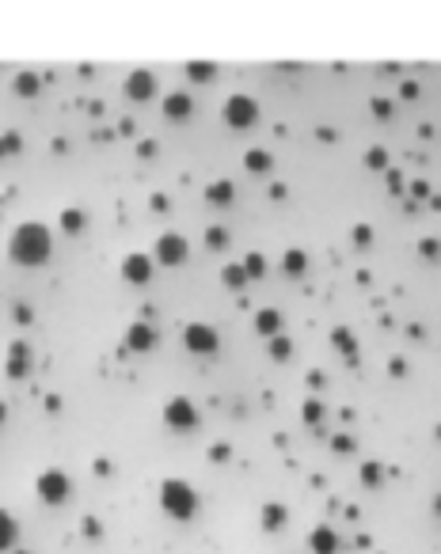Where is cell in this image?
<instances>
[{"label":"cell","instance_id":"6da1fadb","mask_svg":"<svg viewBox=\"0 0 441 554\" xmlns=\"http://www.w3.org/2000/svg\"><path fill=\"white\" fill-rule=\"evenodd\" d=\"M8 254H12L16 266H46L50 254H53V239L42 224L27 220V224L16 228L12 243H8Z\"/></svg>","mask_w":441,"mask_h":554},{"label":"cell","instance_id":"7a4b0ae2","mask_svg":"<svg viewBox=\"0 0 441 554\" xmlns=\"http://www.w3.org/2000/svg\"><path fill=\"white\" fill-rule=\"evenodd\" d=\"M160 509L175 520H191L198 513V494L191 490V482H179V479H168L160 486Z\"/></svg>","mask_w":441,"mask_h":554},{"label":"cell","instance_id":"3957f363","mask_svg":"<svg viewBox=\"0 0 441 554\" xmlns=\"http://www.w3.org/2000/svg\"><path fill=\"white\" fill-rule=\"evenodd\" d=\"M35 490H38V497L46 505H65V501H69V494H73V482H69V474H65V471H42L38 482H35Z\"/></svg>","mask_w":441,"mask_h":554},{"label":"cell","instance_id":"277c9868","mask_svg":"<svg viewBox=\"0 0 441 554\" xmlns=\"http://www.w3.org/2000/svg\"><path fill=\"white\" fill-rule=\"evenodd\" d=\"M225 121L233 129H251L259 121V103L251 95H233L225 103Z\"/></svg>","mask_w":441,"mask_h":554},{"label":"cell","instance_id":"5b68a950","mask_svg":"<svg viewBox=\"0 0 441 554\" xmlns=\"http://www.w3.org/2000/svg\"><path fill=\"white\" fill-rule=\"evenodd\" d=\"M164 422H168L171 429H179V433H191V429H198V410L191 398H171L168 406H164Z\"/></svg>","mask_w":441,"mask_h":554},{"label":"cell","instance_id":"8992f818","mask_svg":"<svg viewBox=\"0 0 441 554\" xmlns=\"http://www.w3.org/2000/svg\"><path fill=\"white\" fill-rule=\"evenodd\" d=\"M152 254L160 259V266H183L186 254H191V243L183 236H175V232H164L156 239V247H152Z\"/></svg>","mask_w":441,"mask_h":554},{"label":"cell","instance_id":"52a82bcc","mask_svg":"<svg viewBox=\"0 0 441 554\" xmlns=\"http://www.w3.org/2000/svg\"><path fill=\"white\" fill-rule=\"evenodd\" d=\"M183 342H186V349H191V353H198V357H209V353H217V346H220L217 330L206 327V323H191L183 330Z\"/></svg>","mask_w":441,"mask_h":554},{"label":"cell","instance_id":"ba28073f","mask_svg":"<svg viewBox=\"0 0 441 554\" xmlns=\"http://www.w3.org/2000/svg\"><path fill=\"white\" fill-rule=\"evenodd\" d=\"M126 95L134 99V103H149L152 95H156V80H152L149 69H137L126 76Z\"/></svg>","mask_w":441,"mask_h":554},{"label":"cell","instance_id":"9c48e42d","mask_svg":"<svg viewBox=\"0 0 441 554\" xmlns=\"http://www.w3.org/2000/svg\"><path fill=\"white\" fill-rule=\"evenodd\" d=\"M122 277H126L129 285H149V277H152L149 254H129V259L122 262Z\"/></svg>","mask_w":441,"mask_h":554},{"label":"cell","instance_id":"30bf717a","mask_svg":"<svg viewBox=\"0 0 441 554\" xmlns=\"http://www.w3.org/2000/svg\"><path fill=\"white\" fill-rule=\"evenodd\" d=\"M152 346H156V330H152L149 323H129V330H126V349L149 353Z\"/></svg>","mask_w":441,"mask_h":554},{"label":"cell","instance_id":"8fae6325","mask_svg":"<svg viewBox=\"0 0 441 554\" xmlns=\"http://www.w3.org/2000/svg\"><path fill=\"white\" fill-rule=\"evenodd\" d=\"M27 364H31V349H27V342H12V349H8V376L12 380H23L27 376Z\"/></svg>","mask_w":441,"mask_h":554},{"label":"cell","instance_id":"7c38bea8","mask_svg":"<svg viewBox=\"0 0 441 554\" xmlns=\"http://www.w3.org/2000/svg\"><path fill=\"white\" fill-rule=\"evenodd\" d=\"M191 110H194V99L186 95V92H171L168 99H164V114H168L171 121H183V118H191Z\"/></svg>","mask_w":441,"mask_h":554},{"label":"cell","instance_id":"4fadbf2b","mask_svg":"<svg viewBox=\"0 0 441 554\" xmlns=\"http://www.w3.org/2000/svg\"><path fill=\"white\" fill-rule=\"evenodd\" d=\"M308 547H312V554H335L339 550V536L327 524H319V528H312V536H308Z\"/></svg>","mask_w":441,"mask_h":554},{"label":"cell","instance_id":"5bb4252c","mask_svg":"<svg viewBox=\"0 0 441 554\" xmlns=\"http://www.w3.org/2000/svg\"><path fill=\"white\" fill-rule=\"evenodd\" d=\"M255 330H259L262 338L282 335V312H274V308H262V312L255 315Z\"/></svg>","mask_w":441,"mask_h":554},{"label":"cell","instance_id":"9a60e30c","mask_svg":"<svg viewBox=\"0 0 441 554\" xmlns=\"http://www.w3.org/2000/svg\"><path fill=\"white\" fill-rule=\"evenodd\" d=\"M233 194H236V186L228 183V179L206 186V202H209V205H233Z\"/></svg>","mask_w":441,"mask_h":554},{"label":"cell","instance_id":"2e32d148","mask_svg":"<svg viewBox=\"0 0 441 554\" xmlns=\"http://www.w3.org/2000/svg\"><path fill=\"white\" fill-rule=\"evenodd\" d=\"M304 270H308V254H304V251L293 247V251L282 254V273H285V277H301Z\"/></svg>","mask_w":441,"mask_h":554},{"label":"cell","instance_id":"e0dca14e","mask_svg":"<svg viewBox=\"0 0 441 554\" xmlns=\"http://www.w3.org/2000/svg\"><path fill=\"white\" fill-rule=\"evenodd\" d=\"M16 539H19L16 516H8L4 509H0V554H4V550H12V547H16Z\"/></svg>","mask_w":441,"mask_h":554},{"label":"cell","instance_id":"ac0fdd59","mask_svg":"<svg viewBox=\"0 0 441 554\" xmlns=\"http://www.w3.org/2000/svg\"><path fill=\"white\" fill-rule=\"evenodd\" d=\"M262 528H267V531H278V528H285V509H282L278 501H270L267 509H262Z\"/></svg>","mask_w":441,"mask_h":554},{"label":"cell","instance_id":"d6986e66","mask_svg":"<svg viewBox=\"0 0 441 554\" xmlns=\"http://www.w3.org/2000/svg\"><path fill=\"white\" fill-rule=\"evenodd\" d=\"M270 152H262V148H251L248 156H244V168L248 171H255V175H262V171H270Z\"/></svg>","mask_w":441,"mask_h":554},{"label":"cell","instance_id":"ffe728a7","mask_svg":"<svg viewBox=\"0 0 441 554\" xmlns=\"http://www.w3.org/2000/svg\"><path fill=\"white\" fill-rule=\"evenodd\" d=\"M220 281L228 285L233 293H240L248 285V273H244V266H225V273H220Z\"/></svg>","mask_w":441,"mask_h":554},{"label":"cell","instance_id":"44dd1931","mask_svg":"<svg viewBox=\"0 0 441 554\" xmlns=\"http://www.w3.org/2000/svg\"><path fill=\"white\" fill-rule=\"evenodd\" d=\"M331 346H335L339 353H346V357H354V335H350V330H343V327H339V330H331Z\"/></svg>","mask_w":441,"mask_h":554},{"label":"cell","instance_id":"7402d4cb","mask_svg":"<svg viewBox=\"0 0 441 554\" xmlns=\"http://www.w3.org/2000/svg\"><path fill=\"white\" fill-rule=\"evenodd\" d=\"M244 273H248V281H259V277L267 273V259H262L259 251H251L244 259Z\"/></svg>","mask_w":441,"mask_h":554},{"label":"cell","instance_id":"603a6c76","mask_svg":"<svg viewBox=\"0 0 441 554\" xmlns=\"http://www.w3.org/2000/svg\"><path fill=\"white\" fill-rule=\"evenodd\" d=\"M38 87H42V84H38V72H19V76H16V92H19V95L31 99V95H38Z\"/></svg>","mask_w":441,"mask_h":554},{"label":"cell","instance_id":"cb8c5ba5","mask_svg":"<svg viewBox=\"0 0 441 554\" xmlns=\"http://www.w3.org/2000/svg\"><path fill=\"white\" fill-rule=\"evenodd\" d=\"M228 243H233V239H228V232H225V228H217V224H213V228L206 232V247H209V251H228Z\"/></svg>","mask_w":441,"mask_h":554},{"label":"cell","instance_id":"d4e9b609","mask_svg":"<svg viewBox=\"0 0 441 554\" xmlns=\"http://www.w3.org/2000/svg\"><path fill=\"white\" fill-rule=\"evenodd\" d=\"M61 228L69 232V236L84 232V213H80V209H65V213H61Z\"/></svg>","mask_w":441,"mask_h":554},{"label":"cell","instance_id":"484cf974","mask_svg":"<svg viewBox=\"0 0 441 554\" xmlns=\"http://www.w3.org/2000/svg\"><path fill=\"white\" fill-rule=\"evenodd\" d=\"M289 353H293V342L285 338V335H274L270 338V357L274 361H289Z\"/></svg>","mask_w":441,"mask_h":554},{"label":"cell","instance_id":"4316f807","mask_svg":"<svg viewBox=\"0 0 441 554\" xmlns=\"http://www.w3.org/2000/svg\"><path fill=\"white\" fill-rule=\"evenodd\" d=\"M186 76H191L194 84H206L209 76H213V65H209V61H191V65H186Z\"/></svg>","mask_w":441,"mask_h":554},{"label":"cell","instance_id":"83f0119b","mask_svg":"<svg viewBox=\"0 0 441 554\" xmlns=\"http://www.w3.org/2000/svg\"><path fill=\"white\" fill-rule=\"evenodd\" d=\"M381 482H384V471H381V463H366V467H361V486H373V490H377Z\"/></svg>","mask_w":441,"mask_h":554},{"label":"cell","instance_id":"f1b7e54d","mask_svg":"<svg viewBox=\"0 0 441 554\" xmlns=\"http://www.w3.org/2000/svg\"><path fill=\"white\" fill-rule=\"evenodd\" d=\"M301 414H304V422H308V425H319V418H324V403H319V398H308Z\"/></svg>","mask_w":441,"mask_h":554},{"label":"cell","instance_id":"f546056e","mask_svg":"<svg viewBox=\"0 0 441 554\" xmlns=\"http://www.w3.org/2000/svg\"><path fill=\"white\" fill-rule=\"evenodd\" d=\"M366 168L384 171V168H388V152H384V148H369V152H366Z\"/></svg>","mask_w":441,"mask_h":554},{"label":"cell","instance_id":"4dcf8cb0","mask_svg":"<svg viewBox=\"0 0 441 554\" xmlns=\"http://www.w3.org/2000/svg\"><path fill=\"white\" fill-rule=\"evenodd\" d=\"M418 251H423L426 262H437L441 259V243L437 239H423V243H418Z\"/></svg>","mask_w":441,"mask_h":554},{"label":"cell","instance_id":"1f68e13d","mask_svg":"<svg viewBox=\"0 0 441 554\" xmlns=\"http://www.w3.org/2000/svg\"><path fill=\"white\" fill-rule=\"evenodd\" d=\"M19 145H23L19 133H0V156H4V152H19Z\"/></svg>","mask_w":441,"mask_h":554},{"label":"cell","instance_id":"d6a6232c","mask_svg":"<svg viewBox=\"0 0 441 554\" xmlns=\"http://www.w3.org/2000/svg\"><path fill=\"white\" fill-rule=\"evenodd\" d=\"M331 448H335V452H354V437H350V433H339L335 440H331Z\"/></svg>","mask_w":441,"mask_h":554},{"label":"cell","instance_id":"836d02e7","mask_svg":"<svg viewBox=\"0 0 441 554\" xmlns=\"http://www.w3.org/2000/svg\"><path fill=\"white\" fill-rule=\"evenodd\" d=\"M373 114H377V118H388V114H392V103H388V99H373Z\"/></svg>","mask_w":441,"mask_h":554},{"label":"cell","instance_id":"e575fe53","mask_svg":"<svg viewBox=\"0 0 441 554\" xmlns=\"http://www.w3.org/2000/svg\"><path fill=\"white\" fill-rule=\"evenodd\" d=\"M369 239H373V232H369L366 224H358V228H354V243H358V247H366Z\"/></svg>","mask_w":441,"mask_h":554},{"label":"cell","instance_id":"d590c367","mask_svg":"<svg viewBox=\"0 0 441 554\" xmlns=\"http://www.w3.org/2000/svg\"><path fill=\"white\" fill-rule=\"evenodd\" d=\"M388 369H392V376H395V380H403V376H407V364H403L400 357H395V361L388 364Z\"/></svg>","mask_w":441,"mask_h":554},{"label":"cell","instance_id":"8d00e7d4","mask_svg":"<svg viewBox=\"0 0 441 554\" xmlns=\"http://www.w3.org/2000/svg\"><path fill=\"white\" fill-rule=\"evenodd\" d=\"M411 194L415 197H430V186L426 183H411Z\"/></svg>","mask_w":441,"mask_h":554},{"label":"cell","instance_id":"74e56055","mask_svg":"<svg viewBox=\"0 0 441 554\" xmlns=\"http://www.w3.org/2000/svg\"><path fill=\"white\" fill-rule=\"evenodd\" d=\"M16 319H19V323H31V308L19 304V308H16Z\"/></svg>","mask_w":441,"mask_h":554},{"label":"cell","instance_id":"f35d334b","mask_svg":"<svg viewBox=\"0 0 441 554\" xmlns=\"http://www.w3.org/2000/svg\"><path fill=\"white\" fill-rule=\"evenodd\" d=\"M209 456H213V460H228V448H225V445H217L213 452H209Z\"/></svg>","mask_w":441,"mask_h":554},{"label":"cell","instance_id":"ab89813d","mask_svg":"<svg viewBox=\"0 0 441 554\" xmlns=\"http://www.w3.org/2000/svg\"><path fill=\"white\" fill-rule=\"evenodd\" d=\"M418 95V84H403V99H415Z\"/></svg>","mask_w":441,"mask_h":554},{"label":"cell","instance_id":"60d3db41","mask_svg":"<svg viewBox=\"0 0 441 554\" xmlns=\"http://www.w3.org/2000/svg\"><path fill=\"white\" fill-rule=\"evenodd\" d=\"M434 516H437V520H441V494H437V497H434Z\"/></svg>","mask_w":441,"mask_h":554},{"label":"cell","instance_id":"b9f144b4","mask_svg":"<svg viewBox=\"0 0 441 554\" xmlns=\"http://www.w3.org/2000/svg\"><path fill=\"white\" fill-rule=\"evenodd\" d=\"M4 418H8V410H4V403H0V422H4Z\"/></svg>","mask_w":441,"mask_h":554},{"label":"cell","instance_id":"7bdbcfd3","mask_svg":"<svg viewBox=\"0 0 441 554\" xmlns=\"http://www.w3.org/2000/svg\"><path fill=\"white\" fill-rule=\"evenodd\" d=\"M437 440H441V425H437Z\"/></svg>","mask_w":441,"mask_h":554},{"label":"cell","instance_id":"ee69618b","mask_svg":"<svg viewBox=\"0 0 441 554\" xmlns=\"http://www.w3.org/2000/svg\"><path fill=\"white\" fill-rule=\"evenodd\" d=\"M16 554H27V550H16Z\"/></svg>","mask_w":441,"mask_h":554}]
</instances>
